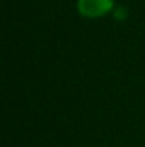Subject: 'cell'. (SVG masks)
Returning <instances> with one entry per match:
<instances>
[{
    "instance_id": "6da1fadb",
    "label": "cell",
    "mask_w": 145,
    "mask_h": 147,
    "mask_svg": "<svg viewBox=\"0 0 145 147\" xmlns=\"http://www.w3.org/2000/svg\"><path fill=\"white\" fill-rule=\"evenodd\" d=\"M114 0H77V9L83 17L97 19L112 11Z\"/></svg>"
}]
</instances>
